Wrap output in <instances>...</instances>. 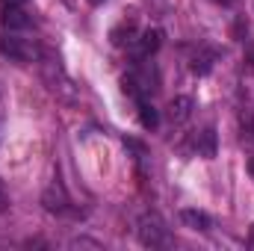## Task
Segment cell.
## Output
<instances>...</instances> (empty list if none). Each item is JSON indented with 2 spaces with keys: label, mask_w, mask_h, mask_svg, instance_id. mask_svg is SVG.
Wrapping results in <instances>:
<instances>
[{
  "label": "cell",
  "mask_w": 254,
  "mask_h": 251,
  "mask_svg": "<svg viewBox=\"0 0 254 251\" xmlns=\"http://www.w3.org/2000/svg\"><path fill=\"white\" fill-rule=\"evenodd\" d=\"M190 116H192V98H187V95H178V98L169 104V110H166V119H169L175 127L184 125Z\"/></svg>",
  "instance_id": "cell-5"
},
{
  "label": "cell",
  "mask_w": 254,
  "mask_h": 251,
  "mask_svg": "<svg viewBox=\"0 0 254 251\" xmlns=\"http://www.w3.org/2000/svg\"><path fill=\"white\" fill-rule=\"evenodd\" d=\"M24 3H27V0H0L3 9H6V6H24Z\"/></svg>",
  "instance_id": "cell-15"
},
{
  "label": "cell",
  "mask_w": 254,
  "mask_h": 251,
  "mask_svg": "<svg viewBox=\"0 0 254 251\" xmlns=\"http://www.w3.org/2000/svg\"><path fill=\"white\" fill-rule=\"evenodd\" d=\"M243 130H246V136L254 142V116L252 113H243Z\"/></svg>",
  "instance_id": "cell-13"
},
{
  "label": "cell",
  "mask_w": 254,
  "mask_h": 251,
  "mask_svg": "<svg viewBox=\"0 0 254 251\" xmlns=\"http://www.w3.org/2000/svg\"><path fill=\"white\" fill-rule=\"evenodd\" d=\"M89 3H92V6H101V3H107V0H89Z\"/></svg>",
  "instance_id": "cell-17"
},
{
  "label": "cell",
  "mask_w": 254,
  "mask_h": 251,
  "mask_svg": "<svg viewBox=\"0 0 254 251\" xmlns=\"http://www.w3.org/2000/svg\"><path fill=\"white\" fill-rule=\"evenodd\" d=\"M160 45H163V33H160V30H145V33H139V36L133 39V60H148V57H154V54L160 51Z\"/></svg>",
  "instance_id": "cell-3"
},
{
  "label": "cell",
  "mask_w": 254,
  "mask_h": 251,
  "mask_svg": "<svg viewBox=\"0 0 254 251\" xmlns=\"http://www.w3.org/2000/svg\"><path fill=\"white\" fill-rule=\"evenodd\" d=\"M71 249H101V243L86 240V237H77V240H71Z\"/></svg>",
  "instance_id": "cell-12"
},
{
  "label": "cell",
  "mask_w": 254,
  "mask_h": 251,
  "mask_svg": "<svg viewBox=\"0 0 254 251\" xmlns=\"http://www.w3.org/2000/svg\"><path fill=\"white\" fill-rule=\"evenodd\" d=\"M249 246H254V225H252V231H249Z\"/></svg>",
  "instance_id": "cell-16"
},
{
  "label": "cell",
  "mask_w": 254,
  "mask_h": 251,
  "mask_svg": "<svg viewBox=\"0 0 254 251\" xmlns=\"http://www.w3.org/2000/svg\"><path fill=\"white\" fill-rule=\"evenodd\" d=\"M210 68H213V54L210 51H201V54L192 57V71L195 74H207Z\"/></svg>",
  "instance_id": "cell-11"
},
{
  "label": "cell",
  "mask_w": 254,
  "mask_h": 251,
  "mask_svg": "<svg viewBox=\"0 0 254 251\" xmlns=\"http://www.w3.org/2000/svg\"><path fill=\"white\" fill-rule=\"evenodd\" d=\"M0 54H3L9 63L24 65L36 57V48H33L27 39H18V36H12V33H0Z\"/></svg>",
  "instance_id": "cell-2"
},
{
  "label": "cell",
  "mask_w": 254,
  "mask_h": 251,
  "mask_svg": "<svg viewBox=\"0 0 254 251\" xmlns=\"http://www.w3.org/2000/svg\"><path fill=\"white\" fill-rule=\"evenodd\" d=\"M30 24H33V18H30V12L24 6H6L3 9V27L6 30H24Z\"/></svg>",
  "instance_id": "cell-6"
},
{
  "label": "cell",
  "mask_w": 254,
  "mask_h": 251,
  "mask_svg": "<svg viewBox=\"0 0 254 251\" xmlns=\"http://www.w3.org/2000/svg\"><path fill=\"white\" fill-rule=\"evenodd\" d=\"M42 204H45L48 213H65V210H68V195H65V187L60 184V181H54L51 187L45 189Z\"/></svg>",
  "instance_id": "cell-4"
},
{
  "label": "cell",
  "mask_w": 254,
  "mask_h": 251,
  "mask_svg": "<svg viewBox=\"0 0 254 251\" xmlns=\"http://www.w3.org/2000/svg\"><path fill=\"white\" fill-rule=\"evenodd\" d=\"M136 237L142 246L148 249H166L172 243V234H169V225L157 216V213H145L136 225Z\"/></svg>",
  "instance_id": "cell-1"
},
{
  "label": "cell",
  "mask_w": 254,
  "mask_h": 251,
  "mask_svg": "<svg viewBox=\"0 0 254 251\" xmlns=\"http://www.w3.org/2000/svg\"><path fill=\"white\" fill-rule=\"evenodd\" d=\"M139 122H142V127H148V130H154V127L160 125V116H157V110L148 101H139Z\"/></svg>",
  "instance_id": "cell-9"
},
{
  "label": "cell",
  "mask_w": 254,
  "mask_h": 251,
  "mask_svg": "<svg viewBox=\"0 0 254 251\" xmlns=\"http://www.w3.org/2000/svg\"><path fill=\"white\" fill-rule=\"evenodd\" d=\"M9 210V192L3 187V181H0V213H6Z\"/></svg>",
  "instance_id": "cell-14"
},
{
  "label": "cell",
  "mask_w": 254,
  "mask_h": 251,
  "mask_svg": "<svg viewBox=\"0 0 254 251\" xmlns=\"http://www.w3.org/2000/svg\"><path fill=\"white\" fill-rule=\"evenodd\" d=\"M133 33H136V30H133V21H130V24L125 21L122 27H116V30L110 33V39H113L116 48H122V45H127V42H133Z\"/></svg>",
  "instance_id": "cell-10"
},
{
  "label": "cell",
  "mask_w": 254,
  "mask_h": 251,
  "mask_svg": "<svg viewBox=\"0 0 254 251\" xmlns=\"http://www.w3.org/2000/svg\"><path fill=\"white\" fill-rule=\"evenodd\" d=\"M195 151H198V157H204V160H213V157H216V130H213V127H204V130L195 136Z\"/></svg>",
  "instance_id": "cell-7"
},
{
  "label": "cell",
  "mask_w": 254,
  "mask_h": 251,
  "mask_svg": "<svg viewBox=\"0 0 254 251\" xmlns=\"http://www.w3.org/2000/svg\"><path fill=\"white\" fill-rule=\"evenodd\" d=\"M181 222H184L187 228H192V231H201V234H207V231L213 228L210 216L201 213V210H181Z\"/></svg>",
  "instance_id": "cell-8"
}]
</instances>
